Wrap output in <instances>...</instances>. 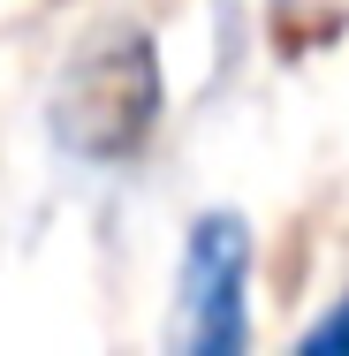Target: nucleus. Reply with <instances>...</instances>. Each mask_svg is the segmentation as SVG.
Wrapping results in <instances>:
<instances>
[{"instance_id": "nucleus-1", "label": "nucleus", "mask_w": 349, "mask_h": 356, "mask_svg": "<svg viewBox=\"0 0 349 356\" xmlns=\"http://www.w3.org/2000/svg\"><path fill=\"white\" fill-rule=\"evenodd\" d=\"M175 341L190 356H235L251 341V227L235 213H198L183 243Z\"/></svg>"}, {"instance_id": "nucleus-3", "label": "nucleus", "mask_w": 349, "mask_h": 356, "mask_svg": "<svg viewBox=\"0 0 349 356\" xmlns=\"http://www.w3.org/2000/svg\"><path fill=\"white\" fill-rule=\"evenodd\" d=\"M311 356H349V296L334 303V318L327 326H311V341H304Z\"/></svg>"}, {"instance_id": "nucleus-2", "label": "nucleus", "mask_w": 349, "mask_h": 356, "mask_svg": "<svg viewBox=\"0 0 349 356\" xmlns=\"http://www.w3.org/2000/svg\"><path fill=\"white\" fill-rule=\"evenodd\" d=\"M160 114V69H152V46L144 38H114L99 54H84L54 99V129L91 152V159H114L152 129Z\"/></svg>"}]
</instances>
